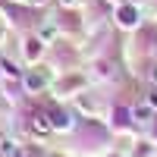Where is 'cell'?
<instances>
[{"mask_svg": "<svg viewBox=\"0 0 157 157\" xmlns=\"http://www.w3.org/2000/svg\"><path fill=\"white\" fill-rule=\"evenodd\" d=\"M0 157H29L22 151V145H16L13 138H6V135H0Z\"/></svg>", "mask_w": 157, "mask_h": 157, "instance_id": "cell-1", "label": "cell"}, {"mask_svg": "<svg viewBox=\"0 0 157 157\" xmlns=\"http://www.w3.org/2000/svg\"><path fill=\"white\" fill-rule=\"evenodd\" d=\"M54 120H50V126L54 129H69L72 126V120H69V113H63V110H57V113H50Z\"/></svg>", "mask_w": 157, "mask_h": 157, "instance_id": "cell-2", "label": "cell"}, {"mask_svg": "<svg viewBox=\"0 0 157 157\" xmlns=\"http://www.w3.org/2000/svg\"><path fill=\"white\" fill-rule=\"evenodd\" d=\"M25 85H29L32 91H38V88H44V85H47V75H41V72H32L29 78H25Z\"/></svg>", "mask_w": 157, "mask_h": 157, "instance_id": "cell-3", "label": "cell"}, {"mask_svg": "<svg viewBox=\"0 0 157 157\" xmlns=\"http://www.w3.org/2000/svg\"><path fill=\"white\" fill-rule=\"evenodd\" d=\"M32 126H35V132H47V129H50V123H47V116H44V113H35Z\"/></svg>", "mask_w": 157, "mask_h": 157, "instance_id": "cell-4", "label": "cell"}, {"mask_svg": "<svg viewBox=\"0 0 157 157\" xmlns=\"http://www.w3.org/2000/svg\"><path fill=\"white\" fill-rule=\"evenodd\" d=\"M38 50H41V41H29V57H35Z\"/></svg>", "mask_w": 157, "mask_h": 157, "instance_id": "cell-5", "label": "cell"}, {"mask_svg": "<svg viewBox=\"0 0 157 157\" xmlns=\"http://www.w3.org/2000/svg\"><path fill=\"white\" fill-rule=\"evenodd\" d=\"M151 107H157V91H154V94H151Z\"/></svg>", "mask_w": 157, "mask_h": 157, "instance_id": "cell-6", "label": "cell"}, {"mask_svg": "<svg viewBox=\"0 0 157 157\" xmlns=\"http://www.w3.org/2000/svg\"><path fill=\"white\" fill-rule=\"evenodd\" d=\"M154 82H157V69H154Z\"/></svg>", "mask_w": 157, "mask_h": 157, "instance_id": "cell-7", "label": "cell"}, {"mask_svg": "<svg viewBox=\"0 0 157 157\" xmlns=\"http://www.w3.org/2000/svg\"><path fill=\"white\" fill-rule=\"evenodd\" d=\"M35 3H44V0H35Z\"/></svg>", "mask_w": 157, "mask_h": 157, "instance_id": "cell-8", "label": "cell"}]
</instances>
